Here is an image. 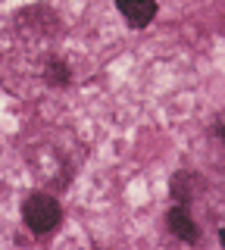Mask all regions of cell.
Returning <instances> with one entry per match:
<instances>
[{
  "label": "cell",
  "mask_w": 225,
  "mask_h": 250,
  "mask_svg": "<svg viewBox=\"0 0 225 250\" xmlns=\"http://www.w3.org/2000/svg\"><path fill=\"white\" fill-rule=\"evenodd\" d=\"M22 222L28 225V231L44 238L63 222V207L57 197H50L47 191H32L22 200Z\"/></svg>",
  "instance_id": "1"
},
{
  "label": "cell",
  "mask_w": 225,
  "mask_h": 250,
  "mask_svg": "<svg viewBox=\"0 0 225 250\" xmlns=\"http://www.w3.org/2000/svg\"><path fill=\"white\" fill-rule=\"evenodd\" d=\"M166 225H169V231H172L178 241H184V244H197L200 231H197V222H194L188 203H175V207L166 213Z\"/></svg>",
  "instance_id": "2"
},
{
  "label": "cell",
  "mask_w": 225,
  "mask_h": 250,
  "mask_svg": "<svg viewBox=\"0 0 225 250\" xmlns=\"http://www.w3.org/2000/svg\"><path fill=\"white\" fill-rule=\"evenodd\" d=\"M116 6L131 28H147L157 19V0H116Z\"/></svg>",
  "instance_id": "3"
},
{
  "label": "cell",
  "mask_w": 225,
  "mask_h": 250,
  "mask_svg": "<svg viewBox=\"0 0 225 250\" xmlns=\"http://www.w3.org/2000/svg\"><path fill=\"white\" fill-rule=\"evenodd\" d=\"M204 191V178L197 175V172H178V175L172 178V197L175 203H191L197 194Z\"/></svg>",
  "instance_id": "4"
},
{
  "label": "cell",
  "mask_w": 225,
  "mask_h": 250,
  "mask_svg": "<svg viewBox=\"0 0 225 250\" xmlns=\"http://www.w3.org/2000/svg\"><path fill=\"white\" fill-rule=\"evenodd\" d=\"M44 82H47L50 88H66V84L72 82V75H69V66H66L63 60L50 57L47 66H44Z\"/></svg>",
  "instance_id": "5"
},
{
  "label": "cell",
  "mask_w": 225,
  "mask_h": 250,
  "mask_svg": "<svg viewBox=\"0 0 225 250\" xmlns=\"http://www.w3.org/2000/svg\"><path fill=\"white\" fill-rule=\"evenodd\" d=\"M213 135H216V138H219L222 144H225V116H219V119L213 122Z\"/></svg>",
  "instance_id": "6"
},
{
  "label": "cell",
  "mask_w": 225,
  "mask_h": 250,
  "mask_svg": "<svg viewBox=\"0 0 225 250\" xmlns=\"http://www.w3.org/2000/svg\"><path fill=\"white\" fill-rule=\"evenodd\" d=\"M219 241H222V247H225V229H219Z\"/></svg>",
  "instance_id": "7"
}]
</instances>
